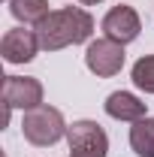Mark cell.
I'll use <instances>...</instances> for the list:
<instances>
[{
	"instance_id": "6da1fadb",
	"label": "cell",
	"mask_w": 154,
	"mask_h": 157,
	"mask_svg": "<svg viewBox=\"0 0 154 157\" xmlns=\"http://www.w3.org/2000/svg\"><path fill=\"white\" fill-rule=\"evenodd\" d=\"M33 30H37L39 45H42L45 52H60V48H67V45L88 42L91 33H94V18H91L88 9L60 6V9H52Z\"/></svg>"
},
{
	"instance_id": "7a4b0ae2",
	"label": "cell",
	"mask_w": 154,
	"mask_h": 157,
	"mask_svg": "<svg viewBox=\"0 0 154 157\" xmlns=\"http://www.w3.org/2000/svg\"><path fill=\"white\" fill-rule=\"evenodd\" d=\"M67 121L60 115V109L55 106H37V109H30V112H24L21 118V133L24 139L30 142V145H37V148H45V145H55L60 139L67 136Z\"/></svg>"
},
{
	"instance_id": "3957f363",
	"label": "cell",
	"mask_w": 154,
	"mask_h": 157,
	"mask_svg": "<svg viewBox=\"0 0 154 157\" xmlns=\"http://www.w3.org/2000/svg\"><path fill=\"white\" fill-rule=\"evenodd\" d=\"M70 157H106L109 154V136L97 121H73L67 130Z\"/></svg>"
},
{
	"instance_id": "277c9868",
	"label": "cell",
	"mask_w": 154,
	"mask_h": 157,
	"mask_svg": "<svg viewBox=\"0 0 154 157\" xmlns=\"http://www.w3.org/2000/svg\"><path fill=\"white\" fill-rule=\"evenodd\" d=\"M124 45L115 42V39L103 36V39H94L91 45H88V52H85V63H88V70L100 78H109V76H118L121 73V67H124Z\"/></svg>"
},
{
	"instance_id": "5b68a950",
	"label": "cell",
	"mask_w": 154,
	"mask_h": 157,
	"mask_svg": "<svg viewBox=\"0 0 154 157\" xmlns=\"http://www.w3.org/2000/svg\"><path fill=\"white\" fill-rule=\"evenodd\" d=\"M3 106L6 109H37L42 106V85L30 76H6L3 82Z\"/></svg>"
},
{
	"instance_id": "8992f818",
	"label": "cell",
	"mask_w": 154,
	"mask_h": 157,
	"mask_svg": "<svg viewBox=\"0 0 154 157\" xmlns=\"http://www.w3.org/2000/svg\"><path fill=\"white\" fill-rule=\"evenodd\" d=\"M139 30H142L139 12H136L133 6H127V3L112 6V9L106 12V18H103V36L115 39V42H121V45L133 42V39L139 36Z\"/></svg>"
},
{
	"instance_id": "52a82bcc",
	"label": "cell",
	"mask_w": 154,
	"mask_h": 157,
	"mask_svg": "<svg viewBox=\"0 0 154 157\" xmlns=\"http://www.w3.org/2000/svg\"><path fill=\"white\" fill-rule=\"evenodd\" d=\"M39 48L42 45H39L37 30H27V27H12L0 39V55L6 63H27V60L37 58Z\"/></svg>"
},
{
	"instance_id": "ba28073f",
	"label": "cell",
	"mask_w": 154,
	"mask_h": 157,
	"mask_svg": "<svg viewBox=\"0 0 154 157\" xmlns=\"http://www.w3.org/2000/svg\"><path fill=\"white\" fill-rule=\"evenodd\" d=\"M103 109H106L109 118H115V121H130V124L148 118L145 115V103L136 97V94H130V91H115V94H109L106 103H103Z\"/></svg>"
},
{
	"instance_id": "9c48e42d",
	"label": "cell",
	"mask_w": 154,
	"mask_h": 157,
	"mask_svg": "<svg viewBox=\"0 0 154 157\" xmlns=\"http://www.w3.org/2000/svg\"><path fill=\"white\" fill-rule=\"evenodd\" d=\"M9 12L21 24H33L37 27L52 9H48V0H9Z\"/></svg>"
},
{
	"instance_id": "30bf717a",
	"label": "cell",
	"mask_w": 154,
	"mask_h": 157,
	"mask_svg": "<svg viewBox=\"0 0 154 157\" xmlns=\"http://www.w3.org/2000/svg\"><path fill=\"white\" fill-rule=\"evenodd\" d=\"M130 148L139 157H154V118H142L130 127Z\"/></svg>"
},
{
	"instance_id": "8fae6325",
	"label": "cell",
	"mask_w": 154,
	"mask_h": 157,
	"mask_svg": "<svg viewBox=\"0 0 154 157\" xmlns=\"http://www.w3.org/2000/svg\"><path fill=\"white\" fill-rule=\"evenodd\" d=\"M130 78H133V85L139 91L154 94V55H145V58L136 60L133 70H130Z\"/></svg>"
},
{
	"instance_id": "7c38bea8",
	"label": "cell",
	"mask_w": 154,
	"mask_h": 157,
	"mask_svg": "<svg viewBox=\"0 0 154 157\" xmlns=\"http://www.w3.org/2000/svg\"><path fill=\"white\" fill-rule=\"evenodd\" d=\"M79 3H85V6H94V3H100V0H79Z\"/></svg>"
}]
</instances>
